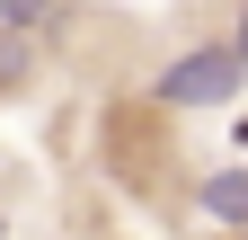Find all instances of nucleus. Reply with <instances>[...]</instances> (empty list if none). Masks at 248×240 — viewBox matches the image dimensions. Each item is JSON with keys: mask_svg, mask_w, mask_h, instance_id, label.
Segmentation results:
<instances>
[{"mask_svg": "<svg viewBox=\"0 0 248 240\" xmlns=\"http://www.w3.org/2000/svg\"><path fill=\"white\" fill-rule=\"evenodd\" d=\"M239 98H248V63L231 53V36H195L186 53H169L151 71L160 116H239Z\"/></svg>", "mask_w": 248, "mask_h": 240, "instance_id": "obj_1", "label": "nucleus"}, {"mask_svg": "<svg viewBox=\"0 0 248 240\" xmlns=\"http://www.w3.org/2000/svg\"><path fill=\"white\" fill-rule=\"evenodd\" d=\"M195 214L213 231H248V160H222V169L195 178Z\"/></svg>", "mask_w": 248, "mask_h": 240, "instance_id": "obj_2", "label": "nucleus"}, {"mask_svg": "<svg viewBox=\"0 0 248 240\" xmlns=\"http://www.w3.org/2000/svg\"><path fill=\"white\" fill-rule=\"evenodd\" d=\"M27 80H36V36H0V98H18Z\"/></svg>", "mask_w": 248, "mask_h": 240, "instance_id": "obj_3", "label": "nucleus"}, {"mask_svg": "<svg viewBox=\"0 0 248 240\" xmlns=\"http://www.w3.org/2000/svg\"><path fill=\"white\" fill-rule=\"evenodd\" d=\"M53 9H62V0H0V36H36Z\"/></svg>", "mask_w": 248, "mask_h": 240, "instance_id": "obj_4", "label": "nucleus"}, {"mask_svg": "<svg viewBox=\"0 0 248 240\" xmlns=\"http://www.w3.org/2000/svg\"><path fill=\"white\" fill-rule=\"evenodd\" d=\"M231 53L248 63V0H239V18H231Z\"/></svg>", "mask_w": 248, "mask_h": 240, "instance_id": "obj_5", "label": "nucleus"}, {"mask_svg": "<svg viewBox=\"0 0 248 240\" xmlns=\"http://www.w3.org/2000/svg\"><path fill=\"white\" fill-rule=\"evenodd\" d=\"M239 142H248V116H239Z\"/></svg>", "mask_w": 248, "mask_h": 240, "instance_id": "obj_6", "label": "nucleus"}, {"mask_svg": "<svg viewBox=\"0 0 248 240\" xmlns=\"http://www.w3.org/2000/svg\"><path fill=\"white\" fill-rule=\"evenodd\" d=\"M0 240H9V223H0Z\"/></svg>", "mask_w": 248, "mask_h": 240, "instance_id": "obj_7", "label": "nucleus"}]
</instances>
